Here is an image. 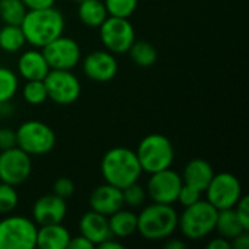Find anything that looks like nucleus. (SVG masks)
<instances>
[{"label": "nucleus", "mask_w": 249, "mask_h": 249, "mask_svg": "<svg viewBox=\"0 0 249 249\" xmlns=\"http://www.w3.org/2000/svg\"><path fill=\"white\" fill-rule=\"evenodd\" d=\"M20 28L23 31L25 39L35 48H42L64 32V16L63 13L53 7L28 10Z\"/></svg>", "instance_id": "obj_1"}, {"label": "nucleus", "mask_w": 249, "mask_h": 249, "mask_svg": "<svg viewBox=\"0 0 249 249\" xmlns=\"http://www.w3.org/2000/svg\"><path fill=\"white\" fill-rule=\"evenodd\" d=\"M101 174L107 184L123 190L137 182L143 171L134 150L128 147H112L102 156Z\"/></svg>", "instance_id": "obj_2"}, {"label": "nucleus", "mask_w": 249, "mask_h": 249, "mask_svg": "<svg viewBox=\"0 0 249 249\" xmlns=\"http://www.w3.org/2000/svg\"><path fill=\"white\" fill-rule=\"evenodd\" d=\"M178 229L174 204L152 203L137 214V232L146 241H165Z\"/></svg>", "instance_id": "obj_3"}, {"label": "nucleus", "mask_w": 249, "mask_h": 249, "mask_svg": "<svg viewBox=\"0 0 249 249\" xmlns=\"http://www.w3.org/2000/svg\"><path fill=\"white\" fill-rule=\"evenodd\" d=\"M219 210L213 207L207 200H198L197 203L187 206L181 214H178V229L182 236L190 241H200L212 235L216 229Z\"/></svg>", "instance_id": "obj_4"}, {"label": "nucleus", "mask_w": 249, "mask_h": 249, "mask_svg": "<svg viewBox=\"0 0 249 249\" xmlns=\"http://www.w3.org/2000/svg\"><path fill=\"white\" fill-rule=\"evenodd\" d=\"M142 171L146 174H155L158 171L171 168L175 158V149L172 142L160 134L152 133L142 139L136 150Z\"/></svg>", "instance_id": "obj_5"}, {"label": "nucleus", "mask_w": 249, "mask_h": 249, "mask_svg": "<svg viewBox=\"0 0 249 249\" xmlns=\"http://www.w3.org/2000/svg\"><path fill=\"white\" fill-rule=\"evenodd\" d=\"M16 131V146L26 152L29 156H42L50 153L55 146L54 130L38 120L22 123Z\"/></svg>", "instance_id": "obj_6"}, {"label": "nucleus", "mask_w": 249, "mask_h": 249, "mask_svg": "<svg viewBox=\"0 0 249 249\" xmlns=\"http://www.w3.org/2000/svg\"><path fill=\"white\" fill-rule=\"evenodd\" d=\"M38 225L25 216H7L0 220V249L36 248Z\"/></svg>", "instance_id": "obj_7"}, {"label": "nucleus", "mask_w": 249, "mask_h": 249, "mask_svg": "<svg viewBox=\"0 0 249 249\" xmlns=\"http://www.w3.org/2000/svg\"><path fill=\"white\" fill-rule=\"evenodd\" d=\"M98 29L105 50L112 54H125L136 41V32L128 18L108 16Z\"/></svg>", "instance_id": "obj_8"}, {"label": "nucleus", "mask_w": 249, "mask_h": 249, "mask_svg": "<svg viewBox=\"0 0 249 249\" xmlns=\"http://www.w3.org/2000/svg\"><path fill=\"white\" fill-rule=\"evenodd\" d=\"M204 193L206 200L217 210L233 209L239 198L244 196L239 179L229 172L214 174Z\"/></svg>", "instance_id": "obj_9"}, {"label": "nucleus", "mask_w": 249, "mask_h": 249, "mask_svg": "<svg viewBox=\"0 0 249 249\" xmlns=\"http://www.w3.org/2000/svg\"><path fill=\"white\" fill-rule=\"evenodd\" d=\"M44 85L47 88L48 99L58 105H70L76 102L82 93L80 82L71 70L50 69L44 77Z\"/></svg>", "instance_id": "obj_10"}, {"label": "nucleus", "mask_w": 249, "mask_h": 249, "mask_svg": "<svg viewBox=\"0 0 249 249\" xmlns=\"http://www.w3.org/2000/svg\"><path fill=\"white\" fill-rule=\"evenodd\" d=\"M32 172L31 156L18 146L0 152V182L18 187L23 184Z\"/></svg>", "instance_id": "obj_11"}, {"label": "nucleus", "mask_w": 249, "mask_h": 249, "mask_svg": "<svg viewBox=\"0 0 249 249\" xmlns=\"http://www.w3.org/2000/svg\"><path fill=\"white\" fill-rule=\"evenodd\" d=\"M182 184V177L177 171L166 168L155 174H150L146 193L153 203L175 204L178 201Z\"/></svg>", "instance_id": "obj_12"}, {"label": "nucleus", "mask_w": 249, "mask_h": 249, "mask_svg": "<svg viewBox=\"0 0 249 249\" xmlns=\"http://www.w3.org/2000/svg\"><path fill=\"white\" fill-rule=\"evenodd\" d=\"M50 69L54 70H71L74 69L82 58V51L79 44L70 38L60 35L50 44L41 48Z\"/></svg>", "instance_id": "obj_13"}, {"label": "nucleus", "mask_w": 249, "mask_h": 249, "mask_svg": "<svg viewBox=\"0 0 249 249\" xmlns=\"http://www.w3.org/2000/svg\"><path fill=\"white\" fill-rule=\"evenodd\" d=\"M83 73L93 82L105 83L112 80L118 73V61L108 50L90 51L82 61Z\"/></svg>", "instance_id": "obj_14"}, {"label": "nucleus", "mask_w": 249, "mask_h": 249, "mask_svg": "<svg viewBox=\"0 0 249 249\" xmlns=\"http://www.w3.org/2000/svg\"><path fill=\"white\" fill-rule=\"evenodd\" d=\"M67 214V203L64 198L53 194L39 197L32 207V217L38 226L61 223Z\"/></svg>", "instance_id": "obj_15"}, {"label": "nucleus", "mask_w": 249, "mask_h": 249, "mask_svg": "<svg viewBox=\"0 0 249 249\" xmlns=\"http://www.w3.org/2000/svg\"><path fill=\"white\" fill-rule=\"evenodd\" d=\"M89 206L90 210L101 213L104 216H111L117 210L124 207L123 201V193L120 188L111 185V184H104L96 187L89 197Z\"/></svg>", "instance_id": "obj_16"}, {"label": "nucleus", "mask_w": 249, "mask_h": 249, "mask_svg": "<svg viewBox=\"0 0 249 249\" xmlns=\"http://www.w3.org/2000/svg\"><path fill=\"white\" fill-rule=\"evenodd\" d=\"M79 231H80V235L89 239L95 247H98L101 242L112 236L109 231V225H108V217L93 210L85 213L80 217Z\"/></svg>", "instance_id": "obj_17"}, {"label": "nucleus", "mask_w": 249, "mask_h": 249, "mask_svg": "<svg viewBox=\"0 0 249 249\" xmlns=\"http://www.w3.org/2000/svg\"><path fill=\"white\" fill-rule=\"evenodd\" d=\"M48 71L50 66L42 51L28 50L20 54L18 60V73L25 80H44Z\"/></svg>", "instance_id": "obj_18"}, {"label": "nucleus", "mask_w": 249, "mask_h": 249, "mask_svg": "<svg viewBox=\"0 0 249 249\" xmlns=\"http://www.w3.org/2000/svg\"><path fill=\"white\" fill-rule=\"evenodd\" d=\"M181 177H182L184 184L191 185V187L197 188L198 191L204 193V190L210 184L212 178L214 177V169L207 160L196 158V159H191L185 165Z\"/></svg>", "instance_id": "obj_19"}, {"label": "nucleus", "mask_w": 249, "mask_h": 249, "mask_svg": "<svg viewBox=\"0 0 249 249\" xmlns=\"http://www.w3.org/2000/svg\"><path fill=\"white\" fill-rule=\"evenodd\" d=\"M70 232L61 225H44L38 226L36 248L39 249H67L70 241Z\"/></svg>", "instance_id": "obj_20"}, {"label": "nucleus", "mask_w": 249, "mask_h": 249, "mask_svg": "<svg viewBox=\"0 0 249 249\" xmlns=\"http://www.w3.org/2000/svg\"><path fill=\"white\" fill-rule=\"evenodd\" d=\"M108 225L114 238H128L137 232V214L131 210L120 209L108 216Z\"/></svg>", "instance_id": "obj_21"}, {"label": "nucleus", "mask_w": 249, "mask_h": 249, "mask_svg": "<svg viewBox=\"0 0 249 249\" xmlns=\"http://www.w3.org/2000/svg\"><path fill=\"white\" fill-rule=\"evenodd\" d=\"M77 16L83 25L89 28H99L108 18V12L101 0H83L79 1Z\"/></svg>", "instance_id": "obj_22"}, {"label": "nucleus", "mask_w": 249, "mask_h": 249, "mask_svg": "<svg viewBox=\"0 0 249 249\" xmlns=\"http://www.w3.org/2000/svg\"><path fill=\"white\" fill-rule=\"evenodd\" d=\"M214 231L219 233V236L231 241L235 236H238L239 233L245 232L247 229L241 225V222L235 213V209H226V210H219Z\"/></svg>", "instance_id": "obj_23"}, {"label": "nucleus", "mask_w": 249, "mask_h": 249, "mask_svg": "<svg viewBox=\"0 0 249 249\" xmlns=\"http://www.w3.org/2000/svg\"><path fill=\"white\" fill-rule=\"evenodd\" d=\"M127 53L130 58L133 60V63L137 64L139 67H152L158 60L156 47L152 42L144 41V39L134 41Z\"/></svg>", "instance_id": "obj_24"}, {"label": "nucleus", "mask_w": 249, "mask_h": 249, "mask_svg": "<svg viewBox=\"0 0 249 249\" xmlns=\"http://www.w3.org/2000/svg\"><path fill=\"white\" fill-rule=\"evenodd\" d=\"M26 44L20 25H3L0 28V50L13 54L23 48Z\"/></svg>", "instance_id": "obj_25"}, {"label": "nucleus", "mask_w": 249, "mask_h": 249, "mask_svg": "<svg viewBox=\"0 0 249 249\" xmlns=\"http://www.w3.org/2000/svg\"><path fill=\"white\" fill-rule=\"evenodd\" d=\"M26 12L22 0H0V19L6 25H20Z\"/></svg>", "instance_id": "obj_26"}, {"label": "nucleus", "mask_w": 249, "mask_h": 249, "mask_svg": "<svg viewBox=\"0 0 249 249\" xmlns=\"http://www.w3.org/2000/svg\"><path fill=\"white\" fill-rule=\"evenodd\" d=\"M19 80L13 70L0 67V105L7 104L18 92Z\"/></svg>", "instance_id": "obj_27"}, {"label": "nucleus", "mask_w": 249, "mask_h": 249, "mask_svg": "<svg viewBox=\"0 0 249 249\" xmlns=\"http://www.w3.org/2000/svg\"><path fill=\"white\" fill-rule=\"evenodd\" d=\"M22 98L29 105H41L48 99L44 80H26L22 88Z\"/></svg>", "instance_id": "obj_28"}, {"label": "nucleus", "mask_w": 249, "mask_h": 249, "mask_svg": "<svg viewBox=\"0 0 249 249\" xmlns=\"http://www.w3.org/2000/svg\"><path fill=\"white\" fill-rule=\"evenodd\" d=\"M108 16L130 18L139 6V0H104Z\"/></svg>", "instance_id": "obj_29"}, {"label": "nucleus", "mask_w": 249, "mask_h": 249, "mask_svg": "<svg viewBox=\"0 0 249 249\" xmlns=\"http://www.w3.org/2000/svg\"><path fill=\"white\" fill-rule=\"evenodd\" d=\"M121 193H123L124 206H128L130 209L142 207L144 204V201H146V197H147L146 190L139 182L127 185L125 188L121 190Z\"/></svg>", "instance_id": "obj_30"}, {"label": "nucleus", "mask_w": 249, "mask_h": 249, "mask_svg": "<svg viewBox=\"0 0 249 249\" xmlns=\"http://www.w3.org/2000/svg\"><path fill=\"white\" fill-rule=\"evenodd\" d=\"M19 203L18 193L13 185L0 182V214L12 213Z\"/></svg>", "instance_id": "obj_31"}, {"label": "nucleus", "mask_w": 249, "mask_h": 249, "mask_svg": "<svg viewBox=\"0 0 249 249\" xmlns=\"http://www.w3.org/2000/svg\"><path fill=\"white\" fill-rule=\"evenodd\" d=\"M53 193L61 198H69L73 196L74 193V182L67 178V177H61V178H57L54 185H53Z\"/></svg>", "instance_id": "obj_32"}, {"label": "nucleus", "mask_w": 249, "mask_h": 249, "mask_svg": "<svg viewBox=\"0 0 249 249\" xmlns=\"http://www.w3.org/2000/svg\"><path fill=\"white\" fill-rule=\"evenodd\" d=\"M201 196H203V193L198 191L197 188L187 185V184H182V188H181L179 196H178V201L184 207H187V206H191V204L197 203L198 200H201Z\"/></svg>", "instance_id": "obj_33"}, {"label": "nucleus", "mask_w": 249, "mask_h": 249, "mask_svg": "<svg viewBox=\"0 0 249 249\" xmlns=\"http://www.w3.org/2000/svg\"><path fill=\"white\" fill-rule=\"evenodd\" d=\"M235 209V213L241 222V225L249 231V198L247 196H242L239 198V201L236 203V206L233 207Z\"/></svg>", "instance_id": "obj_34"}, {"label": "nucleus", "mask_w": 249, "mask_h": 249, "mask_svg": "<svg viewBox=\"0 0 249 249\" xmlns=\"http://www.w3.org/2000/svg\"><path fill=\"white\" fill-rule=\"evenodd\" d=\"M16 146V131L9 127L0 128V150H6Z\"/></svg>", "instance_id": "obj_35"}, {"label": "nucleus", "mask_w": 249, "mask_h": 249, "mask_svg": "<svg viewBox=\"0 0 249 249\" xmlns=\"http://www.w3.org/2000/svg\"><path fill=\"white\" fill-rule=\"evenodd\" d=\"M93 248H95V245H93L89 239H86L85 236H82V235H79V236H76V238H70L69 245H67V249H93Z\"/></svg>", "instance_id": "obj_36"}, {"label": "nucleus", "mask_w": 249, "mask_h": 249, "mask_svg": "<svg viewBox=\"0 0 249 249\" xmlns=\"http://www.w3.org/2000/svg\"><path fill=\"white\" fill-rule=\"evenodd\" d=\"M231 248L232 249H248L249 248V231H245L231 239Z\"/></svg>", "instance_id": "obj_37"}, {"label": "nucleus", "mask_w": 249, "mask_h": 249, "mask_svg": "<svg viewBox=\"0 0 249 249\" xmlns=\"http://www.w3.org/2000/svg\"><path fill=\"white\" fill-rule=\"evenodd\" d=\"M23 4L26 6L28 10H35V9H45V7H53L55 0H22Z\"/></svg>", "instance_id": "obj_38"}, {"label": "nucleus", "mask_w": 249, "mask_h": 249, "mask_svg": "<svg viewBox=\"0 0 249 249\" xmlns=\"http://www.w3.org/2000/svg\"><path fill=\"white\" fill-rule=\"evenodd\" d=\"M207 249H232L231 248V241L226 238H213L209 241L207 244Z\"/></svg>", "instance_id": "obj_39"}, {"label": "nucleus", "mask_w": 249, "mask_h": 249, "mask_svg": "<svg viewBox=\"0 0 249 249\" xmlns=\"http://www.w3.org/2000/svg\"><path fill=\"white\" fill-rule=\"evenodd\" d=\"M98 247H99L101 249H123L124 248V245H123L120 241H117V238H114V236H111V238L105 239V241H104V242H101Z\"/></svg>", "instance_id": "obj_40"}, {"label": "nucleus", "mask_w": 249, "mask_h": 249, "mask_svg": "<svg viewBox=\"0 0 249 249\" xmlns=\"http://www.w3.org/2000/svg\"><path fill=\"white\" fill-rule=\"evenodd\" d=\"M185 247H187L185 242H182V241H179V239H175V238L168 239L166 244H165V248L166 249H184Z\"/></svg>", "instance_id": "obj_41"}, {"label": "nucleus", "mask_w": 249, "mask_h": 249, "mask_svg": "<svg viewBox=\"0 0 249 249\" xmlns=\"http://www.w3.org/2000/svg\"><path fill=\"white\" fill-rule=\"evenodd\" d=\"M76 1H83V0H76Z\"/></svg>", "instance_id": "obj_42"}]
</instances>
